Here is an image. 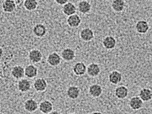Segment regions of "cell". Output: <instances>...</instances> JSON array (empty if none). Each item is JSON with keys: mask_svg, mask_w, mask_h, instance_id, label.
Wrapping results in <instances>:
<instances>
[{"mask_svg": "<svg viewBox=\"0 0 152 114\" xmlns=\"http://www.w3.org/2000/svg\"><path fill=\"white\" fill-rule=\"evenodd\" d=\"M102 45L104 48L107 49H114L116 44V41L113 36H109L105 37L102 42Z\"/></svg>", "mask_w": 152, "mask_h": 114, "instance_id": "cell-9", "label": "cell"}, {"mask_svg": "<svg viewBox=\"0 0 152 114\" xmlns=\"http://www.w3.org/2000/svg\"><path fill=\"white\" fill-rule=\"evenodd\" d=\"M86 70V67L84 63L82 62H78L76 63L73 68L74 72L77 75H81L83 74Z\"/></svg>", "mask_w": 152, "mask_h": 114, "instance_id": "cell-23", "label": "cell"}, {"mask_svg": "<svg viewBox=\"0 0 152 114\" xmlns=\"http://www.w3.org/2000/svg\"><path fill=\"white\" fill-rule=\"evenodd\" d=\"M89 91L90 94L93 97H98L101 94L102 89L100 86L94 84L90 87Z\"/></svg>", "mask_w": 152, "mask_h": 114, "instance_id": "cell-27", "label": "cell"}, {"mask_svg": "<svg viewBox=\"0 0 152 114\" xmlns=\"http://www.w3.org/2000/svg\"><path fill=\"white\" fill-rule=\"evenodd\" d=\"M81 21L80 17L76 14L68 16L66 19L68 25L73 28L78 27L81 23Z\"/></svg>", "mask_w": 152, "mask_h": 114, "instance_id": "cell-11", "label": "cell"}, {"mask_svg": "<svg viewBox=\"0 0 152 114\" xmlns=\"http://www.w3.org/2000/svg\"><path fill=\"white\" fill-rule=\"evenodd\" d=\"M32 31L35 36L41 38L46 35L47 33V29L44 25L39 23L34 25L32 28Z\"/></svg>", "mask_w": 152, "mask_h": 114, "instance_id": "cell-5", "label": "cell"}, {"mask_svg": "<svg viewBox=\"0 0 152 114\" xmlns=\"http://www.w3.org/2000/svg\"><path fill=\"white\" fill-rule=\"evenodd\" d=\"M28 58L29 60L34 64L40 62L43 58V54L39 49H34L31 50L28 54Z\"/></svg>", "mask_w": 152, "mask_h": 114, "instance_id": "cell-1", "label": "cell"}, {"mask_svg": "<svg viewBox=\"0 0 152 114\" xmlns=\"http://www.w3.org/2000/svg\"><path fill=\"white\" fill-rule=\"evenodd\" d=\"M139 96L143 102H149L152 99V91L149 88H143L140 91Z\"/></svg>", "mask_w": 152, "mask_h": 114, "instance_id": "cell-8", "label": "cell"}, {"mask_svg": "<svg viewBox=\"0 0 152 114\" xmlns=\"http://www.w3.org/2000/svg\"><path fill=\"white\" fill-rule=\"evenodd\" d=\"M126 3L124 0H117L112 1L111 6L112 9L115 12H120L125 9Z\"/></svg>", "mask_w": 152, "mask_h": 114, "instance_id": "cell-19", "label": "cell"}, {"mask_svg": "<svg viewBox=\"0 0 152 114\" xmlns=\"http://www.w3.org/2000/svg\"><path fill=\"white\" fill-rule=\"evenodd\" d=\"M92 114H102L101 113L99 112H95Z\"/></svg>", "mask_w": 152, "mask_h": 114, "instance_id": "cell-30", "label": "cell"}, {"mask_svg": "<svg viewBox=\"0 0 152 114\" xmlns=\"http://www.w3.org/2000/svg\"><path fill=\"white\" fill-rule=\"evenodd\" d=\"M88 73L92 76H95L98 75L100 71V68L98 65L92 63L90 64L87 69Z\"/></svg>", "mask_w": 152, "mask_h": 114, "instance_id": "cell-25", "label": "cell"}, {"mask_svg": "<svg viewBox=\"0 0 152 114\" xmlns=\"http://www.w3.org/2000/svg\"><path fill=\"white\" fill-rule=\"evenodd\" d=\"M80 36L83 41L88 42L92 40L94 38V34L93 30L89 28L83 29L80 31Z\"/></svg>", "mask_w": 152, "mask_h": 114, "instance_id": "cell-7", "label": "cell"}, {"mask_svg": "<svg viewBox=\"0 0 152 114\" xmlns=\"http://www.w3.org/2000/svg\"><path fill=\"white\" fill-rule=\"evenodd\" d=\"M91 8V4L87 1H80L78 4V10L79 12L83 14H86L90 12Z\"/></svg>", "mask_w": 152, "mask_h": 114, "instance_id": "cell-20", "label": "cell"}, {"mask_svg": "<svg viewBox=\"0 0 152 114\" xmlns=\"http://www.w3.org/2000/svg\"><path fill=\"white\" fill-rule=\"evenodd\" d=\"M136 31L138 33L144 34L147 32L149 29V25L146 20H141L138 21L135 26Z\"/></svg>", "mask_w": 152, "mask_h": 114, "instance_id": "cell-2", "label": "cell"}, {"mask_svg": "<svg viewBox=\"0 0 152 114\" xmlns=\"http://www.w3.org/2000/svg\"></svg>", "mask_w": 152, "mask_h": 114, "instance_id": "cell-32", "label": "cell"}, {"mask_svg": "<svg viewBox=\"0 0 152 114\" xmlns=\"http://www.w3.org/2000/svg\"><path fill=\"white\" fill-rule=\"evenodd\" d=\"M25 75L29 78L36 77L38 74L37 68L33 64L28 65L24 68Z\"/></svg>", "mask_w": 152, "mask_h": 114, "instance_id": "cell-15", "label": "cell"}, {"mask_svg": "<svg viewBox=\"0 0 152 114\" xmlns=\"http://www.w3.org/2000/svg\"><path fill=\"white\" fill-rule=\"evenodd\" d=\"M143 102L139 96H134L130 99L129 105L130 108L133 110H137L142 107Z\"/></svg>", "mask_w": 152, "mask_h": 114, "instance_id": "cell-4", "label": "cell"}, {"mask_svg": "<svg viewBox=\"0 0 152 114\" xmlns=\"http://www.w3.org/2000/svg\"><path fill=\"white\" fill-rule=\"evenodd\" d=\"M129 93L128 89L124 86L118 87L115 89V93L116 96L120 99H123L126 98Z\"/></svg>", "mask_w": 152, "mask_h": 114, "instance_id": "cell-21", "label": "cell"}, {"mask_svg": "<svg viewBox=\"0 0 152 114\" xmlns=\"http://www.w3.org/2000/svg\"><path fill=\"white\" fill-rule=\"evenodd\" d=\"M31 87L30 81L27 79L22 78L18 81V88L19 91L24 92L28 91Z\"/></svg>", "mask_w": 152, "mask_h": 114, "instance_id": "cell-14", "label": "cell"}, {"mask_svg": "<svg viewBox=\"0 0 152 114\" xmlns=\"http://www.w3.org/2000/svg\"><path fill=\"white\" fill-rule=\"evenodd\" d=\"M39 108V110L42 113L47 114L52 111L53 106L52 103L50 101L45 100L40 102Z\"/></svg>", "mask_w": 152, "mask_h": 114, "instance_id": "cell-10", "label": "cell"}, {"mask_svg": "<svg viewBox=\"0 0 152 114\" xmlns=\"http://www.w3.org/2000/svg\"><path fill=\"white\" fill-rule=\"evenodd\" d=\"M62 10L64 15L69 16L75 14L77 8L74 4L69 1L63 5Z\"/></svg>", "mask_w": 152, "mask_h": 114, "instance_id": "cell-13", "label": "cell"}, {"mask_svg": "<svg viewBox=\"0 0 152 114\" xmlns=\"http://www.w3.org/2000/svg\"><path fill=\"white\" fill-rule=\"evenodd\" d=\"M46 60L49 65L53 67H55L60 64L61 58L58 53L53 52L48 55Z\"/></svg>", "mask_w": 152, "mask_h": 114, "instance_id": "cell-3", "label": "cell"}, {"mask_svg": "<svg viewBox=\"0 0 152 114\" xmlns=\"http://www.w3.org/2000/svg\"><path fill=\"white\" fill-rule=\"evenodd\" d=\"M61 57L63 59L66 61H70L73 60L75 57L74 51L69 48L64 49L61 53Z\"/></svg>", "mask_w": 152, "mask_h": 114, "instance_id": "cell-18", "label": "cell"}, {"mask_svg": "<svg viewBox=\"0 0 152 114\" xmlns=\"http://www.w3.org/2000/svg\"><path fill=\"white\" fill-rule=\"evenodd\" d=\"M38 5V1L34 0H25L23 2V6L24 8L29 11L35 10L37 8Z\"/></svg>", "mask_w": 152, "mask_h": 114, "instance_id": "cell-22", "label": "cell"}, {"mask_svg": "<svg viewBox=\"0 0 152 114\" xmlns=\"http://www.w3.org/2000/svg\"><path fill=\"white\" fill-rule=\"evenodd\" d=\"M79 93V91L78 88L74 86L69 87L67 91V94L70 98L75 99L77 97Z\"/></svg>", "mask_w": 152, "mask_h": 114, "instance_id": "cell-26", "label": "cell"}, {"mask_svg": "<svg viewBox=\"0 0 152 114\" xmlns=\"http://www.w3.org/2000/svg\"><path fill=\"white\" fill-rule=\"evenodd\" d=\"M0 114H3L1 113Z\"/></svg>", "mask_w": 152, "mask_h": 114, "instance_id": "cell-31", "label": "cell"}, {"mask_svg": "<svg viewBox=\"0 0 152 114\" xmlns=\"http://www.w3.org/2000/svg\"><path fill=\"white\" fill-rule=\"evenodd\" d=\"M47 84L43 78L37 79L34 81L33 86L34 89L37 91L42 92L45 91L47 87Z\"/></svg>", "mask_w": 152, "mask_h": 114, "instance_id": "cell-12", "label": "cell"}, {"mask_svg": "<svg viewBox=\"0 0 152 114\" xmlns=\"http://www.w3.org/2000/svg\"><path fill=\"white\" fill-rule=\"evenodd\" d=\"M17 4L15 1L14 0H4L2 2V8L4 12L7 13H11L16 9Z\"/></svg>", "mask_w": 152, "mask_h": 114, "instance_id": "cell-6", "label": "cell"}, {"mask_svg": "<svg viewBox=\"0 0 152 114\" xmlns=\"http://www.w3.org/2000/svg\"><path fill=\"white\" fill-rule=\"evenodd\" d=\"M24 107L26 111L32 113L37 110L38 106L37 103L35 100L33 99H29L25 101Z\"/></svg>", "mask_w": 152, "mask_h": 114, "instance_id": "cell-16", "label": "cell"}, {"mask_svg": "<svg viewBox=\"0 0 152 114\" xmlns=\"http://www.w3.org/2000/svg\"><path fill=\"white\" fill-rule=\"evenodd\" d=\"M48 114H61V113L58 111L55 110L52 111Z\"/></svg>", "mask_w": 152, "mask_h": 114, "instance_id": "cell-29", "label": "cell"}, {"mask_svg": "<svg viewBox=\"0 0 152 114\" xmlns=\"http://www.w3.org/2000/svg\"><path fill=\"white\" fill-rule=\"evenodd\" d=\"M109 80L112 83L117 84L119 83L122 79L121 74L117 71H114L109 75Z\"/></svg>", "mask_w": 152, "mask_h": 114, "instance_id": "cell-24", "label": "cell"}, {"mask_svg": "<svg viewBox=\"0 0 152 114\" xmlns=\"http://www.w3.org/2000/svg\"><path fill=\"white\" fill-rule=\"evenodd\" d=\"M12 76L16 79L23 78L25 75L24 68L20 65H16L12 68L11 72Z\"/></svg>", "mask_w": 152, "mask_h": 114, "instance_id": "cell-17", "label": "cell"}, {"mask_svg": "<svg viewBox=\"0 0 152 114\" xmlns=\"http://www.w3.org/2000/svg\"><path fill=\"white\" fill-rule=\"evenodd\" d=\"M54 1L58 5H64L69 1L66 0H56Z\"/></svg>", "mask_w": 152, "mask_h": 114, "instance_id": "cell-28", "label": "cell"}]
</instances>
